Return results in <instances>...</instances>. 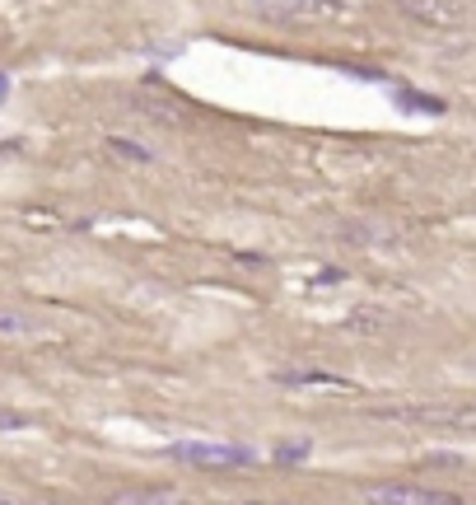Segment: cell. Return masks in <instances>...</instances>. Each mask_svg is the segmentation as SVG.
I'll return each instance as SVG.
<instances>
[{
  "label": "cell",
  "instance_id": "5bb4252c",
  "mask_svg": "<svg viewBox=\"0 0 476 505\" xmlns=\"http://www.w3.org/2000/svg\"><path fill=\"white\" fill-rule=\"evenodd\" d=\"M0 505H5V500H0Z\"/></svg>",
  "mask_w": 476,
  "mask_h": 505
},
{
  "label": "cell",
  "instance_id": "4fadbf2b",
  "mask_svg": "<svg viewBox=\"0 0 476 505\" xmlns=\"http://www.w3.org/2000/svg\"><path fill=\"white\" fill-rule=\"evenodd\" d=\"M28 426V416H19V412H0V431H23Z\"/></svg>",
  "mask_w": 476,
  "mask_h": 505
},
{
  "label": "cell",
  "instance_id": "8992f818",
  "mask_svg": "<svg viewBox=\"0 0 476 505\" xmlns=\"http://www.w3.org/2000/svg\"><path fill=\"white\" fill-rule=\"evenodd\" d=\"M107 505H187V496L168 487H122L107 496Z\"/></svg>",
  "mask_w": 476,
  "mask_h": 505
},
{
  "label": "cell",
  "instance_id": "277c9868",
  "mask_svg": "<svg viewBox=\"0 0 476 505\" xmlns=\"http://www.w3.org/2000/svg\"><path fill=\"white\" fill-rule=\"evenodd\" d=\"M397 10H402V19L425 24V28H448L471 14V5H453V0H402Z\"/></svg>",
  "mask_w": 476,
  "mask_h": 505
},
{
  "label": "cell",
  "instance_id": "ba28073f",
  "mask_svg": "<svg viewBox=\"0 0 476 505\" xmlns=\"http://www.w3.org/2000/svg\"><path fill=\"white\" fill-rule=\"evenodd\" d=\"M346 328L359 332V337H378V332L392 328V314H383V309H355V314L346 319Z\"/></svg>",
  "mask_w": 476,
  "mask_h": 505
},
{
  "label": "cell",
  "instance_id": "3957f363",
  "mask_svg": "<svg viewBox=\"0 0 476 505\" xmlns=\"http://www.w3.org/2000/svg\"><path fill=\"white\" fill-rule=\"evenodd\" d=\"M252 14L275 24H313V19H331L336 5H327V0H266V5H252Z\"/></svg>",
  "mask_w": 476,
  "mask_h": 505
},
{
  "label": "cell",
  "instance_id": "30bf717a",
  "mask_svg": "<svg viewBox=\"0 0 476 505\" xmlns=\"http://www.w3.org/2000/svg\"><path fill=\"white\" fill-rule=\"evenodd\" d=\"M308 454H313V444H308V440H294V444H280L271 459H275V463H303Z\"/></svg>",
  "mask_w": 476,
  "mask_h": 505
},
{
  "label": "cell",
  "instance_id": "5b68a950",
  "mask_svg": "<svg viewBox=\"0 0 476 505\" xmlns=\"http://www.w3.org/2000/svg\"><path fill=\"white\" fill-rule=\"evenodd\" d=\"M406 421H425V426H448V431H476V407H420V412H402Z\"/></svg>",
  "mask_w": 476,
  "mask_h": 505
},
{
  "label": "cell",
  "instance_id": "9c48e42d",
  "mask_svg": "<svg viewBox=\"0 0 476 505\" xmlns=\"http://www.w3.org/2000/svg\"><path fill=\"white\" fill-rule=\"evenodd\" d=\"M107 150H112V155H126V159H140V164H150V159H154L145 146H135V140H126V136H112V140H107Z\"/></svg>",
  "mask_w": 476,
  "mask_h": 505
},
{
  "label": "cell",
  "instance_id": "9a60e30c",
  "mask_svg": "<svg viewBox=\"0 0 476 505\" xmlns=\"http://www.w3.org/2000/svg\"><path fill=\"white\" fill-rule=\"evenodd\" d=\"M471 370H476V365H471Z\"/></svg>",
  "mask_w": 476,
  "mask_h": 505
},
{
  "label": "cell",
  "instance_id": "7a4b0ae2",
  "mask_svg": "<svg viewBox=\"0 0 476 505\" xmlns=\"http://www.w3.org/2000/svg\"><path fill=\"white\" fill-rule=\"evenodd\" d=\"M364 505H467L458 491H434V487H402V482H383L364 491Z\"/></svg>",
  "mask_w": 476,
  "mask_h": 505
},
{
  "label": "cell",
  "instance_id": "7c38bea8",
  "mask_svg": "<svg viewBox=\"0 0 476 505\" xmlns=\"http://www.w3.org/2000/svg\"><path fill=\"white\" fill-rule=\"evenodd\" d=\"M10 332H28V323L19 314H0V337H10Z\"/></svg>",
  "mask_w": 476,
  "mask_h": 505
},
{
  "label": "cell",
  "instance_id": "52a82bcc",
  "mask_svg": "<svg viewBox=\"0 0 476 505\" xmlns=\"http://www.w3.org/2000/svg\"><path fill=\"white\" fill-rule=\"evenodd\" d=\"M275 379L290 384V388H350L346 379H336V375H327V370H280Z\"/></svg>",
  "mask_w": 476,
  "mask_h": 505
},
{
  "label": "cell",
  "instance_id": "6da1fadb",
  "mask_svg": "<svg viewBox=\"0 0 476 505\" xmlns=\"http://www.w3.org/2000/svg\"><path fill=\"white\" fill-rule=\"evenodd\" d=\"M168 459L191 463V468H247L257 463L252 444H210V440H178L168 444Z\"/></svg>",
  "mask_w": 476,
  "mask_h": 505
},
{
  "label": "cell",
  "instance_id": "8fae6325",
  "mask_svg": "<svg viewBox=\"0 0 476 505\" xmlns=\"http://www.w3.org/2000/svg\"><path fill=\"white\" fill-rule=\"evenodd\" d=\"M397 99H406V103H415V112H443V99H430V94H415V90H397Z\"/></svg>",
  "mask_w": 476,
  "mask_h": 505
}]
</instances>
